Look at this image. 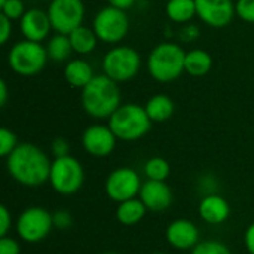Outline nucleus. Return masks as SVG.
Returning a JSON list of instances; mask_svg holds the SVG:
<instances>
[{
  "label": "nucleus",
  "mask_w": 254,
  "mask_h": 254,
  "mask_svg": "<svg viewBox=\"0 0 254 254\" xmlns=\"http://www.w3.org/2000/svg\"><path fill=\"white\" fill-rule=\"evenodd\" d=\"M51 165L48 155L31 143H21L6 158V167L15 182L25 188H37L49 182Z\"/></svg>",
  "instance_id": "obj_1"
},
{
  "label": "nucleus",
  "mask_w": 254,
  "mask_h": 254,
  "mask_svg": "<svg viewBox=\"0 0 254 254\" xmlns=\"http://www.w3.org/2000/svg\"><path fill=\"white\" fill-rule=\"evenodd\" d=\"M82 106L92 118H110L121 106V91L118 82L106 74L95 76L82 89Z\"/></svg>",
  "instance_id": "obj_2"
},
{
  "label": "nucleus",
  "mask_w": 254,
  "mask_h": 254,
  "mask_svg": "<svg viewBox=\"0 0 254 254\" xmlns=\"http://www.w3.org/2000/svg\"><path fill=\"white\" fill-rule=\"evenodd\" d=\"M109 127L118 140L135 141L150 131L152 121L140 104H124L109 118Z\"/></svg>",
  "instance_id": "obj_3"
},
{
  "label": "nucleus",
  "mask_w": 254,
  "mask_h": 254,
  "mask_svg": "<svg viewBox=\"0 0 254 254\" xmlns=\"http://www.w3.org/2000/svg\"><path fill=\"white\" fill-rule=\"evenodd\" d=\"M185 51L173 43L164 42L155 46L147 58V70L158 82H173L185 71Z\"/></svg>",
  "instance_id": "obj_4"
},
{
  "label": "nucleus",
  "mask_w": 254,
  "mask_h": 254,
  "mask_svg": "<svg viewBox=\"0 0 254 254\" xmlns=\"http://www.w3.org/2000/svg\"><path fill=\"white\" fill-rule=\"evenodd\" d=\"M85 182V171L82 164L71 155L55 158L51 165L49 183L52 189L64 196L74 195Z\"/></svg>",
  "instance_id": "obj_5"
},
{
  "label": "nucleus",
  "mask_w": 254,
  "mask_h": 254,
  "mask_svg": "<svg viewBox=\"0 0 254 254\" xmlns=\"http://www.w3.org/2000/svg\"><path fill=\"white\" fill-rule=\"evenodd\" d=\"M48 61V51L39 42L22 40L12 46L9 65L19 76H34L43 70Z\"/></svg>",
  "instance_id": "obj_6"
},
{
  "label": "nucleus",
  "mask_w": 254,
  "mask_h": 254,
  "mask_svg": "<svg viewBox=\"0 0 254 254\" xmlns=\"http://www.w3.org/2000/svg\"><path fill=\"white\" fill-rule=\"evenodd\" d=\"M140 54L129 46H118L110 49L103 60L104 74L115 82H127L137 76L140 71Z\"/></svg>",
  "instance_id": "obj_7"
},
{
  "label": "nucleus",
  "mask_w": 254,
  "mask_h": 254,
  "mask_svg": "<svg viewBox=\"0 0 254 254\" xmlns=\"http://www.w3.org/2000/svg\"><path fill=\"white\" fill-rule=\"evenodd\" d=\"M54 228L52 214L43 207H28L16 220V232L25 243L34 244L45 240Z\"/></svg>",
  "instance_id": "obj_8"
},
{
  "label": "nucleus",
  "mask_w": 254,
  "mask_h": 254,
  "mask_svg": "<svg viewBox=\"0 0 254 254\" xmlns=\"http://www.w3.org/2000/svg\"><path fill=\"white\" fill-rule=\"evenodd\" d=\"M92 28L100 40L106 43H118L127 36L129 30V19L125 10L107 6L95 15Z\"/></svg>",
  "instance_id": "obj_9"
},
{
  "label": "nucleus",
  "mask_w": 254,
  "mask_h": 254,
  "mask_svg": "<svg viewBox=\"0 0 254 254\" xmlns=\"http://www.w3.org/2000/svg\"><path fill=\"white\" fill-rule=\"evenodd\" d=\"M52 28L61 34H70L82 25L85 4L82 0H52L48 9Z\"/></svg>",
  "instance_id": "obj_10"
},
{
  "label": "nucleus",
  "mask_w": 254,
  "mask_h": 254,
  "mask_svg": "<svg viewBox=\"0 0 254 254\" xmlns=\"http://www.w3.org/2000/svg\"><path fill=\"white\" fill-rule=\"evenodd\" d=\"M141 179L138 173L129 167H121L113 170L106 179V193L115 202H124L137 198L141 190Z\"/></svg>",
  "instance_id": "obj_11"
},
{
  "label": "nucleus",
  "mask_w": 254,
  "mask_h": 254,
  "mask_svg": "<svg viewBox=\"0 0 254 254\" xmlns=\"http://www.w3.org/2000/svg\"><path fill=\"white\" fill-rule=\"evenodd\" d=\"M196 15L210 27L222 28L231 24L235 12L232 0H195Z\"/></svg>",
  "instance_id": "obj_12"
},
{
  "label": "nucleus",
  "mask_w": 254,
  "mask_h": 254,
  "mask_svg": "<svg viewBox=\"0 0 254 254\" xmlns=\"http://www.w3.org/2000/svg\"><path fill=\"white\" fill-rule=\"evenodd\" d=\"M116 140L110 127L106 125H91L82 134L83 149L95 158L109 156L115 150Z\"/></svg>",
  "instance_id": "obj_13"
},
{
  "label": "nucleus",
  "mask_w": 254,
  "mask_h": 254,
  "mask_svg": "<svg viewBox=\"0 0 254 254\" xmlns=\"http://www.w3.org/2000/svg\"><path fill=\"white\" fill-rule=\"evenodd\" d=\"M138 198L146 205L147 211L162 213L173 204V192L165 182L146 180L141 186Z\"/></svg>",
  "instance_id": "obj_14"
},
{
  "label": "nucleus",
  "mask_w": 254,
  "mask_h": 254,
  "mask_svg": "<svg viewBox=\"0 0 254 254\" xmlns=\"http://www.w3.org/2000/svg\"><path fill=\"white\" fill-rule=\"evenodd\" d=\"M167 241L177 250H193L199 241V229L188 219H179L168 225L165 232Z\"/></svg>",
  "instance_id": "obj_15"
},
{
  "label": "nucleus",
  "mask_w": 254,
  "mask_h": 254,
  "mask_svg": "<svg viewBox=\"0 0 254 254\" xmlns=\"http://www.w3.org/2000/svg\"><path fill=\"white\" fill-rule=\"evenodd\" d=\"M19 28L27 40L40 43L48 36L52 25L46 12L40 9H30L19 19Z\"/></svg>",
  "instance_id": "obj_16"
},
{
  "label": "nucleus",
  "mask_w": 254,
  "mask_h": 254,
  "mask_svg": "<svg viewBox=\"0 0 254 254\" xmlns=\"http://www.w3.org/2000/svg\"><path fill=\"white\" fill-rule=\"evenodd\" d=\"M198 210L201 219L210 225H222L229 219L231 214L229 202L217 193H210L204 196L199 202Z\"/></svg>",
  "instance_id": "obj_17"
},
{
  "label": "nucleus",
  "mask_w": 254,
  "mask_h": 254,
  "mask_svg": "<svg viewBox=\"0 0 254 254\" xmlns=\"http://www.w3.org/2000/svg\"><path fill=\"white\" fill-rule=\"evenodd\" d=\"M147 213L146 205L140 198H132L124 202H119L116 210V219L124 226H134L140 223Z\"/></svg>",
  "instance_id": "obj_18"
},
{
  "label": "nucleus",
  "mask_w": 254,
  "mask_h": 254,
  "mask_svg": "<svg viewBox=\"0 0 254 254\" xmlns=\"http://www.w3.org/2000/svg\"><path fill=\"white\" fill-rule=\"evenodd\" d=\"M65 80L74 88H85L95 76L92 67L83 60H71L67 63L64 70Z\"/></svg>",
  "instance_id": "obj_19"
},
{
  "label": "nucleus",
  "mask_w": 254,
  "mask_h": 254,
  "mask_svg": "<svg viewBox=\"0 0 254 254\" xmlns=\"http://www.w3.org/2000/svg\"><path fill=\"white\" fill-rule=\"evenodd\" d=\"M152 122H165L174 113V103L165 94H156L144 106Z\"/></svg>",
  "instance_id": "obj_20"
},
{
  "label": "nucleus",
  "mask_w": 254,
  "mask_h": 254,
  "mask_svg": "<svg viewBox=\"0 0 254 254\" xmlns=\"http://www.w3.org/2000/svg\"><path fill=\"white\" fill-rule=\"evenodd\" d=\"M213 67V58L207 51L202 49H193L186 54L185 58V71H188L190 76L201 77L205 76Z\"/></svg>",
  "instance_id": "obj_21"
},
{
  "label": "nucleus",
  "mask_w": 254,
  "mask_h": 254,
  "mask_svg": "<svg viewBox=\"0 0 254 254\" xmlns=\"http://www.w3.org/2000/svg\"><path fill=\"white\" fill-rule=\"evenodd\" d=\"M70 42H71V46H73V51L77 52V54H89L95 49L97 46V34L94 31V28H88V27H77L76 30H73L70 34Z\"/></svg>",
  "instance_id": "obj_22"
},
{
  "label": "nucleus",
  "mask_w": 254,
  "mask_h": 254,
  "mask_svg": "<svg viewBox=\"0 0 254 254\" xmlns=\"http://www.w3.org/2000/svg\"><path fill=\"white\" fill-rule=\"evenodd\" d=\"M167 15L174 22H188L196 15L195 0H168Z\"/></svg>",
  "instance_id": "obj_23"
},
{
  "label": "nucleus",
  "mask_w": 254,
  "mask_h": 254,
  "mask_svg": "<svg viewBox=\"0 0 254 254\" xmlns=\"http://www.w3.org/2000/svg\"><path fill=\"white\" fill-rule=\"evenodd\" d=\"M46 51H48V57L55 63H61V61L68 60L71 55V51H73L68 34L58 33L54 37H51V40L48 42Z\"/></svg>",
  "instance_id": "obj_24"
},
{
  "label": "nucleus",
  "mask_w": 254,
  "mask_h": 254,
  "mask_svg": "<svg viewBox=\"0 0 254 254\" xmlns=\"http://www.w3.org/2000/svg\"><path fill=\"white\" fill-rule=\"evenodd\" d=\"M170 171H171V168H170L168 161L161 156H153V158L147 159L144 164V174H146L147 180L165 182L170 176Z\"/></svg>",
  "instance_id": "obj_25"
},
{
  "label": "nucleus",
  "mask_w": 254,
  "mask_h": 254,
  "mask_svg": "<svg viewBox=\"0 0 254 254\" xmlns=\"http://www.w3.org/2000/svg\"><path fill=\"white\" fill-rule=\"evenodd\" d=\"M190 254H232L231 250L226 247V244H223L222 241H216V240H207L199 243Z\"/></svg>",
  "instance_id": "obj_26"
},
{
  "label": "nucleus",
  "mask_w": 254,
  "mask_h": 254,
  "mask_svg": "<svg viewBox=\"0 0 254 254\" xmlns=\"http://www.w3.org/2000/svg\"><path fill=\"white\" fill-rule=\"evenodd\" d=\"M16 147H18L16 135L7 128H1L0 129V155L3 158H7Z\"/></svg>",
  "instance_id": "obj_27"
},
{
  "label": "nucleus",
  "mask_w": 254,
  "mask_h": 254,
  "mask_svg": "<svg viewBox=\"0 0 254 254\" xmlns=\"http://www.w3.org/2000/svg\"><path fill=\"white\" fill-rule=\"evenodd\" d=\"M1 13L7 16L9 19H21L22 15L25 13V7L22 0H7L3 6H0Z\"/></svg>",
  "instance_id": "obj_28"
},
{
  "label": "nucleus",
  "mask_w": 254,
  "mask_h": 254,
  "mask_svg": "<svg viewBox=\"0 0 254 254\" xmlns=\"http://www.w3.org/2000/svg\"><path fill=\"white\" fill-rule=\"evenodd\" d=\"M235 12L243 21L254 24V0H238Z\"/></svg>",
  "instance_id": "obj_29"
},
{
  "label": "nucleus",
  "mask_w": 254,
  "mask_h": 254,
  "mask_svg": "<svg viewBox=\"0 0 254 254\" xmlns=\"http://www.w3.org/2000/svg\"><path fill=\"white\" fill-rule=\"evenodd\" d=\"M52 220H54V228L60 229V231H67L71 225H73V217L68 211H57L52 214Z\"/></svg>",
  "instance_id": "obj_30"
},
{
  "label": "nucleus",
  "mask_w": 254,
  "mask_h": 254,
  "mask_svg": "<svg viewBox=\"0 0 254 254\" xmlns=\"http://www.w3.org/2000/svg\"><path fill=\"white\" fill-rule=\"evenodd\" d=\"M51 150H52V155L55 158H63V156H68L70 155V144L65 138H61V137H57L52 144H51Z\"/></svg>",
  "instance_id": "obj_31"
},
{
  "label": "nucleus",
  "mask_w": 254,
  "mask_h": 254,
  "mask_svg": "<svg viewBox=\"0 0 254 254\" xmlns=\"http://www.w3.org/2000/svg\"><path fill=\"white\" fill-rule=\"evenodd\" d=\"M21 247L16 240L10 237H0V254H19Z\"/></svg>",
  "instance_id": "obj_32"
},
{
  "label": "nucleus",
  "mask_w": 254,
  "mask_h": 254,
  "mask_svg": "<svg viewBox=\"0 0 254 254\" xmlns=\"http://www.w3.org/2000/svg\"><path fill=\"white\" fill-rule=\"evenodd\" d=\"M12 228V214L6 205H0V237H6Z\"/></svg>",
  "instance_id": "obj_33"
},
{
  "label": "nucleus",
  "mask_w": 254,
  "mask_h": 254,
  "mask_svg": "<svg viewBox=\"0 0 254 254\" xmlns=\"http://www.w3.org/2000/svg\"><path fill=\"white\" fill-rule=\"evenodd\" d=\"M12 34V19L4 16L3 13L0 15V43L4 45Z\"/></svg>",
  "instance_id": "obj_34"
},
{
  "label": "nucleus",
  "mask_w": 254,
  "mask_h": 254,
  "mask_svg": "<svg viewBox=\"0 0 254 254\" xmlns=\"http://www.w3.org/2000/svg\"><path fill=\"white\" fill-rule=\"evenodd\" d=\"M244 246L249 254H254V222L244 232Z\"/></svg>",
  "instance_id": "obj_35"
},
{
  "label": "nucleus",
  "mask_w": 254,
  "mask_h": 254,
  "mask_svg": "<svg viewBox=\"0 0 254 254\" xmlns=\"http://www.w3.org/2000/svg\"><path fill=\"white\" fill-rule=\"evenodd\" d=\"M110 6L113 7H118V9H122V10H127L129 9L131 6H134L135 0H107Z\"/></svg>",
  "instance_id": "obj_36"
},
{
  "label": "nucleus",
  "mask_w": 254,
  "mask_h": 254,
  "mask_svg": "<svg viewBox=\"0 0 254 254\" xmlns=\"http://www.w3.org/2000/svg\"><path fill=\"white\" fill-rule=\"evenodd\" d=\"M7 101V85L4 80H0V106L3 107Z\"/></svg>",
  "instance_id": "obj_37"
},
{
  "label": "nucleus",
  "mask_w": 254,
  "mask_h": 254,
  "mask_svg": "<svg viewBox=\"0 0 254 254\" xmlns=\"http://www.w3.org/2000/svg\"><path fill=\"white\" fill-rule=\"evenodd\" d=\"M6 1H7V0H0V6H3V4H4Z\"/></svg>",
  "instance_id": "obj_38"
},
{
  "label": "nucleus",
  "mask_w": 254,
  "mask_h": 254,
  "mask_svg": "<svg viewBox=\"0 0 254 254\" xmlns=\"http://www.w3.org/2000/svg\"><path fill=\"white\" fill-rule=\"evenodd\" d=\"M103 254H118V253H112V252H107V253H103Z\"/></svg>",
  "instance_id": "obj_39"
},
{
  "label": "nucleus",
  "mask_w": 254,
  "mask_h": 254,
  "mask_svg": "<svg viewBox=\"0 0 254 254\" xmlns=\"http://www.w3.org/2000/svg\"><path fill=\"white\" fill-rule=\"evenodd\" d=\"M152 254H167V253H161V252H156V253H152Z\"/></svg>",
  "instance_id": "obj_40"
}]
</instances>
